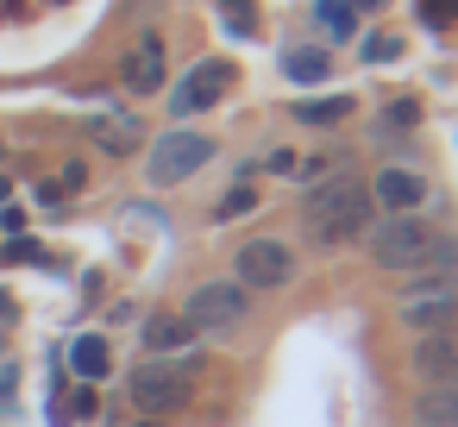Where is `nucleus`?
<instances>
[{
  "mask_svg": "<svg viewBox=\"0 0 458 427\" xmlns=\"http://www.w3.org/2000/svg\"><path fill=\"white\" fill-rule=\"evenodd\" d=\"M358 7H383V0H358Z\"/></svg>",
  "mask_w": 458,
  "mask_h": 427,
  "instance_id": "obj_27",
  "label": "nucleus"
},
{
  "mask_svg": "<svg viewBox=\"0 0 458 427\" xmlns=\"http://www.w3.org/2000/svg\"><path fill=\"white\" fill-rule=\"evenodd\" d=\"M70 364H76V377H89V383H95V377H107V371H114V352H107V339H101V333H82V339L70 346Z\"/></svg>",
  "mask_w": 458,
  "mask_h": 427,
  "instance_id": "obj_15",
  "label": "nucleus"
},
{
  "mask_svg": "<svg viewBox=\"0 0 458 427\" xmlns=\"http://www.w3.org/2000/svg\"><path fill=\"white\" fill-rule=\"evenodd\" d=\"M195 358L189 352H170V358H145L139 371H132V408H145V421H164V414H176V408H189V396H195Z\"/></svg>",
  "mask_w": 458,
  "mask_h": 427,
  "instance_id": "obj_3",
  "label": "nucleus"
},
{
  "mask_svg": "<svg viewBox=\"0 0 458 427\" xmlns=\"http://www.w3.org/2000/svg\"><path fill=\"white\" fill-rule=\"evenodd\" d=\"M408 371H414L420 383H458V327H439V333H414Z\"/></svg>",
  "mask_w": 458,
  "mask_h": 427,
  "instance_id": "obj_8",
  "label": "nucleus"
},
{
  "mask_svg": "<svg viewBox=\"0 0 458 427\" xmlns=\"http://www.w3.org/2000/svg\"><path fill=\"white\" fill-rule=\"evenodd\" d=\"M251 208H258V195H251V183H239V189H233L220 208H214V220H245Z\"/></svg>",
  "mask_w": 458,
  "mask_h": 427,
  "instance_id": "obj_19",
  "label": "nucleus"
},
{
  "mask_svg": "<svg viewBox=\"0 0 458 427\" xmlns=\"http://www.w3.org/2000/svg\"><path fill=\"white\" fill-rule=\"evenodd\" d=\"M132 427H164V421H132Z\"/></svg>",
  "mask_w": 458,
  "mask_h": 427,
  "instance_id": "obj_26",
  "label": "nucleus"
},
{
  "mask_svg": "<svg viewBox=\"0 0 458 427\" xmlns=\"http://www.w3.org/2000/svg\"><path fill=\"white\" fill-rule=\"evenodd\" d=\"M0 226H7V239L26 233V208H0Z\"/></svg>",
  "mask_w": 458,
  "mask_h": 427,
  "instance_id": "obj_23",
  "label": "nucleus"
},
{
  "mask_svg": "<svg viewBox=\"0 0 458 427\" xmlns=\"http://www.w3.org/2000/svg\"><path fill=\"white\" fill-rule=\"evenodd\" d=\"M208 158H214V139H201V132H164L145 170H151L157 189H176V183H189Z\"/></svg>",
  "mask_w": 458,
  "mask_h": 427,
  "instance_id": "obj_6",
  "label": "nucleus"
},
{
  "mask_svg": "<svg viewBox=\"0 0 458 427\" xmlns=\"http://www.w3.org/2000/svg\"><path fill=\"white\" fill-rule=\"evenodd\" d=\"M420 20L427 26H452L458 20V0H420Z\"/></svg>",
  "mask_w": 458,
  "mask_h": 427,
  "instance_id": "obj_20",
  "label": "nucleus"
},
{
  "mask_svg": "<svg viewBox=\"0 0 458 427\" xmlns=\"http://www.w3.org/2000/svg\"><path fill=\"white\" fill-rule=\"evenodd\" d=\"M220 7H226V26L245 38V32H251V13H245V0H220Z\"/></svg>",
  "mask_w": 458,
  "mask_h": 427,
  "instance_id": "obj_21",
  "label": "nucleus"
},
{
  "mask_svg": "<svg viewBox=\"0 0 458 427\" xmlns=\"http://www.w3.org/2000/svg\"><path fill=\"white\" fill-rule=\"evenodd\" d=\"M370 239V264L395 270V277H420V270H458V239L433 233L420 214H389L377 226H364Z\"/></svg>",
  "mask_w": 458,
  "mask_h": 427,
  "instance_id": "obj_1",
  "label": "nucleus"
},
{
  "mask_svg": "<svg viewBox=\"0 0 458 427\" xmlns=\"http://www.w3.org/2000/svg\"><path fill=\"white\" fill-rule=\"evenodd\" d=\"M301 226L327 252L364 239V226H370V189H364V176H320L308 189V201H301Z\"/></svg>",
  "mask_w": 458,
  "mask_h": 427,
  "instance_id": "obj_2",
  "label": "nucleus"
},
{
  "mask_svg": "<svg viewBox=\"0 0 458 427\" xmlns=\"http://www.w3.org/2000/svg\"><path fill=\"white\" fill-rule=\"evenodd\" d=\"M239 283H245V289H283V283H295V252H289L283 239H251V245H239Z\"/></svg>",
  "mask_w": 458,
  "mask_h": 427,
  "instance_id": "obj_7",
  "label": "nucleus"
},
{
  "mask_svg": "<svg viewBox=\"0 0 458 427\" xmlns=\"http://www.w3.org/2000/svg\"><path fill=\"white\" fill-rule=\"evenodd\" d=\"M0 158H7V139H0Z\"/></svg>",
  "mask_w": 458,
  "mask_h": 427,
  "instance_id": "obj_29",
  "label": "nucleus"
},
{
  "mask_svg": "<svg viewBox=\"0 0 458 427\" xmlns=\"http://www.w3.org/2000/svg\"><path fill=\"white\" fill-rule=\"evenodd\" d=\"M370 201H377V208H389V214H414V208L427 201V183H420L414 170L389 164V170H377V183H370Z\"/></svg>",
  "mask_w": 458,
  "mask_h": 427,
  "instance_id": "obj_11",
  "label": "nucleus"
},
{
  "mask_svg": "<svg viewBox=\"0 0 458 427\" xmlns=\"http://www.w3.org/2000/svg\"><path fill=\"white\" fill-rule=\"evenodd\" d=\"M245 314H251V289H245V283H201V289L182 302V320H189L195 333H208V339L233 333Z\"/></svg>",
  "mask_w": 458,
  "mask_h": 427,
  "instance_id": "obj_5",
  "label": "nucleus"
},
{
  "mask_svg": "<svg viewBox=\"0 0 458 427\" xmlns=\"http://www.w3.org/2000/svg\"><path fill=\"white\" fill-rule=\"evenodd\" d=\"M270 170L276 176H295V151H270Z\"/></svg>",
  "mask_w": 458,
  "mask_h": 427,
  "instance_id": "obj_24",
  "label": "nucleus"
},
{
  "mask_svg": "<svg viewBox=\"0 0 458 427\" xmlns=\"http://www.w3.org/2000/svg\"><path fill=\"white\" fill-rule=\"evenodd\" d=\"M0 201H13V183H7V176H0Z\"/></svg>",
  "mask_w": 458,
  "mask_h": 427,
  "instance_id": "obj_25",
  "label": "nucleus"
},
{
  "mask_svg": "<svg viewBox=\"0 0 458 427\" xmlns=\"http://www.w3.org/2000/svg\"><path fill=\"white\" fill-rule=\"evenodd\" d=\"M352 114V101L345 95H327V101H308V107H295V120H308V126H339Z\"/></svg>",
  "mask_w": 458,
  "mask_h": 427,
  "instance_id": "obj_17",
  "label": "nucleus"
},
{
  "mask_svg": "<svg viewBox=\"0 0 458 427\" xmlns=\"http://www.w3.org/2000/svg\"><path fill=\"white\" fill-rule=\"evenodd\" d=\"M189 339H195V327H189L182 314H151V320H145V352H151V358L189 352Z\"/></svg>",
  "mask_w": 458,
  "mask_h": 427,
  "instance_id": "obj_13",
  "label": "nucleus"
},
{
  "mask_svg": "<svg viewBox=\"0 0 458 427\" xmlns=\"http://www.w3.org/2000/svg\"><path fill=\"white\" fill-rule=\"evenodd\" d=\"M89 139H95L101 151H114V158H132V151L145 145V126H139L132 114H95V120H89Z\"/></svg>",
  "mask_w": 458,
  "mask_h": 427,
  "instance_id": "obj_12",
  "label": "nucleus"
},
{
  "mask_svg": "<svg viewBox=\"0 0 458 427\" xmlns=\"http://www.w3.org/2000/svg\"><path fill=\"white\" fill-rule=\"evenodd\" d=\"M226 82H233V70H226V64H201V70H189V76H182V89L170 95V114H176V120L208 114V107L220 101V89H226Z\"/></svg>",
  "mask_w": 458,
  "mask_h": 427,
  "instance_id": "obj_9",
  "label": "nucleus"
},
{
  "mask_svg": "<svg viewBox=\"0 0 458 427\" xmlns=\"http://www.w3.org/2000/svg\"><path fill=\"white\" fill-rule=\"evenodd\" d=\"M120 76H126V89H132V95H157V89H164V76H170V57H164V38H139V45L126 51V64H120Z\"/></svg>",
  "mask_w": 458,
  "mask_h": 427,
  "instance_id": "obj_10",
  "label": "nucleus"
},
{
  "mask_svg": "<svg viewBox=\"0 0 458 427\" xmlns=\"http://www.w3.org/2000/svg\"><path fill=\"white\" fill-rule=\"evenodd\" d=\"M364 51H370V57H377V64H389V57H395V51H402V45H395V38H389V32H377V38H370V45H364Z\"/></svg>",
  "mask_w": 458,
  "mask_h": 427,
  "instance_id": "obj_22",
  "label": "nucleus"
},
{
  "mask_svg": "<svg viewBox=\"0 0 458 427\" xmlns=\"http://www.w3.org/2000/svg\"><path fill=\"white\" fill-rule=\"evenodd\" d=\"M0 314H13V308H7V295H0Z\"/></svg>",
  "mask_w": 458,
  "mask_h": 427,
  "instance_id": "obj_28",
  "label": "nucleus"
},
{
  "mask_svg": "<svg viewBox=\"0 0 458 427\" xmlns=\"http://www.w3.org/2000/svg\"><path fill=\"white\" fill-rule=\"evenodd\" d=\"M320 26H327V38H352V26H358L352 0H320Z\"/></svg>",
  "mask_w": 458,
  "mask_h": 427,
  "instance_id": "obj_18",
  "label": "nucleus"
},
{
  "mask_svg": "<svg viewBox=\"0 0 458 427\" xmlns=\"http://www.w3.org/2000/svg\"><path fill=\"white\" fill-rule=\"evenodd\" d=\"M414 421L420 427H458V383H427L414 396Z\"/></svg>",
  "mask_w": 458,
  "mask_h": 427,
  "instance_id": "obj_14",
  "label": "nucleus"
},
{
  "mask_svg": "<svg viewBox=\"0 0 458 427\" xmlns=\"http://www.w3.org/2000/svg\"><path fill=\"white\" fill-rule=\"evenodd\" d=\"M283 76H289V82H327V76H333V57L314 51V45H295V51L283 57Z\"/></svg>",
  "mask_w": 458,
  "mask_h": 427,
  "instance_id": "obj_16",
  "label": "nucleus"
},
{
  "mask_svg": "<svg viewBox=\"0 0 458 427\" xmlns=\"http://www.w3.org/2000/svg\"><path fill=\"white\" fill-rule=\"evenodd\" d=\"M395 320L408 333L458 327V270H420V277H408V289L395 295Z\"/></svg>",
  "mask_w": 458,
  "mask_h": 427,
  "instance_id": "obj_4",
  "label": "nucleus"
}]
</instances>
